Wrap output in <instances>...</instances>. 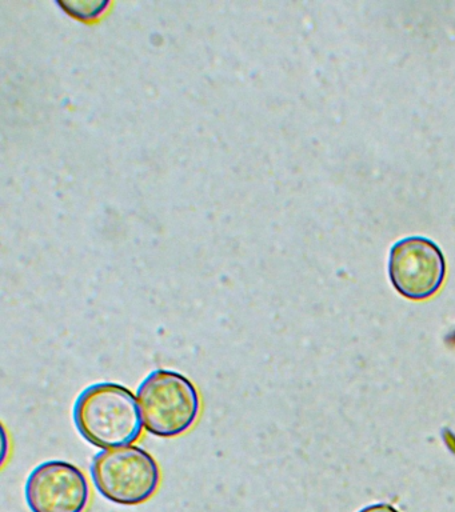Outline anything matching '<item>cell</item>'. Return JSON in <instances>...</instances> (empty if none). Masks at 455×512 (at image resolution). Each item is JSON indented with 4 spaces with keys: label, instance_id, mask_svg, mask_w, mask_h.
<instances>
[{
    "label": "cell",
    "instance_id": "5",
    "mask_svg": "<svg viewBox=\"0 0 455 512\" xmlns=\"http://www.w3.org/2000/svg\"><path fill=\"white\" fill-rule=\"evenodd\" d=\"M25 496L31 512H85L91 490L81 468L65 460H47L31 471Z\"/></svg>",
    "mask_w": 455,
    "mask_h": 512
},
{
    "label": "cell",
    "instance_id": "3",
    "mask_svg": "<svg viewBox=\"0 0 455 512\" xmlns=\"http://www.w3.org/2000/svg\"><path fill=\"white\" fill-rule=\"evenodd\" d=\"M91 478L103 498L121 506L149 502L161 484V468L145 448L102 450L91 463Z\"/></svg>",
    "mask_w": 455,
    "mask_h": 512
},
{
    "label": "cell",
    "instance_id": "6",
    "mask_svg": "<svg viewBox=\"0 0 455 512\" xmlns=\"http://www.w3.org/2000/svg\"><path fill=\"white\" fill-rule=\"evenodd\" d=\"M358 512H399V511L397 510V508L391 506V504L377 503V504H370V506L362 508V510H359Z\"/></svg>",
    "mask_w": 455,
    "mask_h": 512
},
{
    "label": "cell",
    "instance_id": "2",
    "mask_svg": "<svg viewBox=\"0 0 455 512\" xmlns=\"http://www.w3.org/2000/svg\"><path fill=\"white\" fill-rule=\"evenodd\" d=\"M143 426L158 438H178L198 422L202 400L198 388L181 372L155 370L137 392Z\"/></svg>",
    "mask_w": 455,
    "mask_h": 512
},
{
    "label": "cell",
    "instance_id": "1",
    "mask_svg": "<svg viewBox=\"0 0 455 512\" xmlns=\"http://www.w3.org/2000/svg\"><path fill=\"white\" fill-rule=\"evenodd\" d=\"M74 423L83 439L102 450L131 446L142 436L138 396L118 383H95L75 400Z\"/></svg>",
    "mask_w": 455,
    "mask_h": 512
},
{
    "label": "cell",
    "instance_id": "4",
    "mask_svg": "<svg viewBox=\"0 0 455 512\" xmlns=\"http://www.w3.org/2000/svg\"><path fill=\"white\" fill-rule=\"evenodd\" d=\"M389 278L403 298L426 300L441 290L446 260L441 248L425 236H409L394 243L389 255Z\"/></svg>",
    "mask_w": 455,
    "mask_h": 512
}]
</instances>
